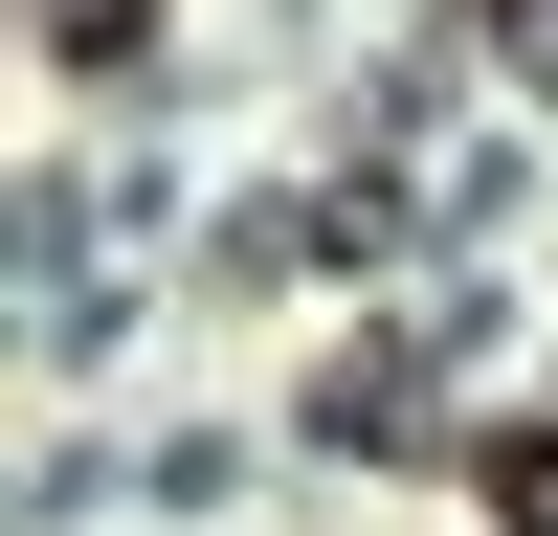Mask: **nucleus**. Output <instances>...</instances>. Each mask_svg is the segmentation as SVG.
Returning <instances> with one entry per match:
<instances>
[{"instance_id":"nucleus-1","label":"nucleus","mask_w":558,"mask_h":536,"mask_svg":"<svg viewBox=\"0 0 558 536\" xmlns=\"http://www.w3.org/2000/svg\"><path fill=\"white\" fill-rule=\"evenodd\" d=\"M45 45H68V68H134V45H157V0H45Z\"/></svg>"},{"instance_id":"nucleus-2","label":"nucleus","mask_w":558,"mask_h":536,"mask_svg":"<svg viewBox=\"0 0 558 536\" xmlns=\"http://www.w3.org/2000/svg\"><path fill=\"white\" fill-rule=\"evenodd\" d=\"M492 514H514V536H558V425H514V447H492Z\"/></svg>"},{"instance_id":"nucleus-3","label":"nucleus","mask_w":558,"mask_h":536,"mask_svg":"<svg viewBox=\"0 0 558 536\" xmlns=\"http://www.w3.org/2000/svg\"><path fill=\"white\" fill-rule=\"evenodd\" d=\"M492 23H514V68H558V0H492Z\"/></svg>"}]
</instances>
